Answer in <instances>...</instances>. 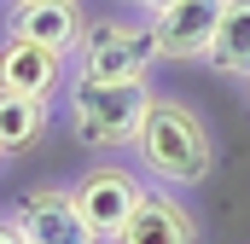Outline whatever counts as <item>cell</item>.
Listing matches in <instances>:
<instances>
[{
  "label": "cell",
  "mask_w": 250,
  "mask_h": 244,
  "mask_svg": "<svg viewBox=\"0 0 250 244\" xmlns=\"http://www.w3.org/2000/svg\"><path fill=\"white\" fill-rule=\"evenodd\" d=\"M134 157H140V169L157 186H175V192L181 186H204L209 181V163H215L209 128L198 122V111L187 99H163V93H151V105L140 117Z\"/></svg>",
  "instance_id": "cell-1"
},
{
  "label": "cell",
  "mask_w": 250,
  "mask_h": 244,
  "mask_svg": "<svg viewBox=\"0 0 250 244\" xmlns=\"http://www.w3.org/2000/svg\"><path fill=\"white\" fill-rule=\"evenodd\" d=\"M64 105H70V128H76L82 145L117 151V145H134L140 117H146V105H151V87H146V76H140V81H99V76H82V70H76Z\"/></svg>",
  "instance_id": "cell-2"
},
{
  "label": "cell",
  "mask_w": 250,
  "mask_h": 244,
  "mask_svg": "<svg viewBox=\"0 0 250 244\" xmlns=\"http://www.w3.org/2000/svg\"><path fill=\"white\" fill-rule=\"evenodd\" d=\"M151 64H157V29H151V18L146 23H134V18H99V23H87V35L76 47V70L99 76V81H140Z\"/></svg>",
  "instance_id": "cell-3"
},
{
  "label": "cell",
  "mask_w": 250,
  "mask_h": 244,
  "mask_svg": "<svg viewBox=\"0 0 250 244\" xmlns=\"http://www.w3.org/2000/svg\"><path fill=\"white\" fill-rule=\"evenodd\" d=\"M12 221H18V233L29 244H99V233L87 227V215L76 209L70 186H35V192H23L18 209H12Z\"/></svg>",
  "instance_id": "cell-4"
},
{
  "label": "cell",
  "mask_w": 250,
  "mask_h": 244,
  "mask_svg": "<svg viewBox=\"0 0 250 244\" xmlns=\"http://www.w3.org/2000/svg\"><path fill=\"white\" fill-rule=\"evenodd\" d=\"M140 175H128V169H87L82 181L70 186V198H76V209L87 215V227L99 233V244H117L123 233V221L134 215V203H140Z\"/></svg>",
  "instance_id": "cell-5"
},
{
  "label": "cell",
  "mask_w": 250,
  "mask_h": 244,
  "mask_svg": "<svg viewBox=\"0 0 250 244\" xmlns=\"http://www.w3.org/2000/svg\"><path fill=\"white\" fill-rule=\"evenodd\" d=\"M117 244H204V227L175 198V186H146L140 203H134V215L117 233Z\"/></svg>",
  "instance_id": "cell-6"
},
{
  "label": "cell",
  "mask_w": 250,
  "mask_h": 244,
  "mask_svg": "<svg viewBox=\"0 0 250 244\" xmlns=\"http://www.w3.org/2000/svg\"><path fill=\"white\" fill-rule=\"evenodd\" d=\"M6 29L59 53V59H76V47L87 35V12H82V0H12Z\"/></svg>",
  "instance_id": "cell-7"
},
{
  "label": "cell",
  "mask_w": 250,
  "mask_h": 244,
  "mask_svg": "<svg viewBox=\"0 0 250 244\" xmlns=\"http://www.w3.org/2000/svg\"><path fill=\"white\" fill-rule=\"evenodd\" d=\"M215 18H221V0H175V6L151 12L157 59H204V47L215 35Z\"/></svg>",
  "instance_id": "cell-8"
},
{
  "label": "cell",
  "mask_w": 250,
  "mask_h": 244,
  "mask_svg": "<svg viewBox=\"0 0 250 244\" xmlns=\"http://www.w3.org/2000/svg\"><path fill=\"white\" fill-rule=\"evenodd\" d=\"M64 87V59L23 41V35H6L0 47V93H23V99H53Z\"/></svg>",
  "instance_id": "cell-9"
},
{
  "label": "cell",
  "mask_w": 250,
  "mask_h": 244,
  "mask_svg": "<svg viewBox=\"0 0 250 244\" xmlns=\"http://www.w3.org/2000/svg\"><path fill=\"white\" fill-rule=\"evenodd\" d=\"M204 64L215 76H245L250 81V0H221L215 35L204 47Z\"/></svg>",
  "instance_id": "cell-10"
},
{
  "label": "cell",
  "mask_w": 250,
  "mask_h": 244,
  "mask_svg": "<svg viewBox=\"0 0 250 244\" xmlns=\"http://www.w3.org/2000/svg\"><path fill=\"white\" fill-rule=\"evenodd\" d=\"M53 122V99H23V93H0V157L29 151Z\"/></svg>",
  "instance_id": "cell-11"
},
{
  "label": "cell",
  "mask_w": 250,
  "mask_h": 244,
  "mask_svg": "<svg viewBox=\"0 0 250 244\" xmlns=\"http://www.w3.org/2000/svg\"><path fill=\"white\" fill-rule=\"evenodd\" d=\"M0 244H23V233H18V221H0Z\"/></svg>",
  "instance_id": "cell-12"
},
{
  "label": "cell",
  "mask_w": 250,
  "mask_h": 244,
  "mask_svg": "<svg viewBox=\"0 0 250 244\" xmlns=\"http://www.w3.org/2000/svg\"><path fill=\"white\" fill-rule=\"evenodd\" d=\"M134 6H140V12L151 18V12H163V6H175V0H134Z\"/></svg>",
  "instance_id": "cell-13"
},
{
  "label": "cell",
  "mask_w": 250,
  "mask_h": 244,
  "mask_svg": "<svg viewBox=\"0 0 250 244\" xmlns=\"http://www.w3.org/2000/svg\"><path fill=\"white\" fill-rule=\"evenodd\" d=\"M23 244H29V239H23Z\"/></svg>",
  "instance_id": "cell-14"
}]
</instances>
